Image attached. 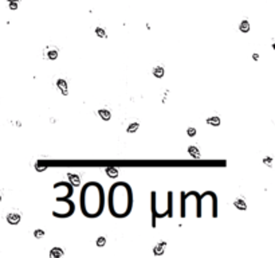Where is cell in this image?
Instances as JSON below:
<instances>
[{
  "instance_id": "7a4b0ae2",
  "label": "cell",
  "mask_w": 275,
  "mask_h": 258,
  "mask_svg": "<svg viewBox=\"0 0 275 258\" xmlns=\"http://www.w3.org/2000/svg\"><path fill=\"white\" fill-rule=\"evenodd\" d=\"M115 191V194L120 196L117 199L115 196L110 195V210L111 214L115 216H126V214L132 209V192H130L129 185L125 183H118L111 187Z\"/></svg>"
},
{
  "instance_id": "44dd1931",
  "label": "cell",
  "mask_w": 275,
  "mask_h": 258,
  "mask_svg": "<svg viewBox=\"0 0 275 258\" xmlns=\"http://www.w3.org/2000/svg\"><path fill=\"white\" fill-rule=\"evenodd\" d=\"M35 169L39 171V172H43V171L47 169V165H39V164H37V165H35Z\"/></svg>"
},
{
  "instance_id": "d6986e66",
  "label": "cell",
  "mask_w": 275,
  "mask_h": 258,
  "mask_svg": "<svg viewBox=\"0 0 275 258\" xmlns=\"http://www.w3.org/2000/svg\"><path fill=\"white\" fill-rule=\"evenodd\" d=\"M34 237L38 238V239H39V238H43V237H44V231H43V230H40V229H39V230H35V231H34Z\"/></svg>"
},
{
  "instance_id": "603a6c76",
  "label": "cell",
  "mask_w": 275,
  "mask_h": 258,
  "mask_svg": "<svg viewBox=\"0 0 275 258\" xmlns=\"http://www.w3.org/2000/svg\"><path fill=\"white\" fill-rule=\"evenodd\" d=\"M271 161H273L271 157H264V159H263V163H266V164H267L268 167H271V165H273V163H271Z\"/></svg>"
},
{
  "instance_id": "30bf717a",
  "label": "cell",
  "mask_w": 275,
  "mask_h": 258,
  "mask_svg": "<svg viewBox=\"0 0 275 258\" xmlns=\"http://www.w3.org/2000/svg\"><path fill=\"white\" fill-rule=\"evenodd\" d=\"M166 245L165 242H161L160 245L155 246V249H153V253H155V255H161L164 253V246Z\"/></svg>"
},
{
  "instance_id": "2e32d148",
  "label": "cell",
  "mask_w": 275,
  "mask_h": 258,
  "mask_svg": "<svg viewBox=\"0 0 275 258\" xmlns=\"http://www.w3.org/2000/svg\"><path fill=\"white\" fill-rule=\"evenodd\" d=\"M47 58H48V59H51V61L56 59V58H58V50H56V48L48 50V53H47Z\"/></svg>"
},
{
  "instance_id": "ba28073f",
  "label": "cell",
  "mask_w": 275,
  "mask_h": 258,
  "mask_svg": "<svg viewBox=\"0 0 275 258\" xmlns=\"http://www.w3.org/2000/svg\"><path fill=\"white\" fill-rule=\"evenodd\" d=\"M233 205H235L236 209L240 210V211H246L247 210V205H246V202L243 200V199H236V200L233 202Z\"/></svg>"
},
{
  "instance_id": "8992f818",
  "label": "cell",
  "mask_w": 275,
  "mask_h": 258,
  "mask_svg": "<svg viewBox=\"0 0 275 258\" xmlns=\"http://www.w3.org/2000/svg\"><path fill=\"white\" fill-rule=\"evenodd\" d=\"M67 178H69L70 183L73 184V185H79V184H81V178H79L78 175H75V174H67Z\"/></svg>"
},
{
  "instance_id": "7402d4cb",
  "label": "cell",
  "mask_w": 275,
  "mask_h": 258,
  "mask_svg": "<svg viewBox=\"0 0 275 258\" xmlns=\"http://www.w3.org/2000/svg\"><path fill=\"white\" fill-rule=\"evenodd\" d=\"M10 10L12 11L17 10V2H10Z\"/></svg>"
},
{
  "instance_id": "9a60e30c",
  "label": "cell",
  "mask_w": 275,
  "mask_h": 258,
  "mask_svg": "<svg viewBox=\"0 0 275 258\" xmlns=\"http://www.w3.org/2000/svg\"><path fill=\"white\" fill-rule=\"evenodd\" d=\"M61 255H63V250L61 247H54L50 251V257H61Z\"/></svg>"
},
{
  "instance_id": "ac0fdd59",
  "label": "cell",
  "mask_w": 275,
  "mask_h": 258,
  "mask_svg": "<svg viewBox=\"0 0 275 258\" xmlns=\"http://www.w3.org/2000/svg\"><path fill=\"white\" fill-rule=\"evenodd\" d=\"M106 245V239H105V237H100L97 239V246L98 247H103Z\"/></svg>"
},
{
  "instance_id": "7c38bea8",
  "label": "cell",
  "mask_w": 275,
  "mask_h": 258,
  "mask_svg": "<svg viewBox=\"0 0 275 258\" xmlns=\"http://www.w3.org/2000/svg\"><path fill=\"white\" fill-rule=\"evenodd\" d=\"M239 30H240L242 33H244V34L248 33V31H250V23L247 20H243L242 23L239 24Z\"/></svg>"
},
{
  "instance_id": "9c48e42d",
  "label": "cell",
  "mask_w": 275,
  "mask_h": 258,
  "mask_svg": "<svg viewBox=\"0 0 275 258\" xmlns=\"http://www.w3.org/2000/svg\"><path fill=\"white\" fill-rule=\"evenodd\" d=\"M98 114H100L101 119L105 120V121H109L111 119V113L109 110H106V109H100L98 110Z\"/></svg>"
},
{
  "instance_id": "5b68a950",
  "label": "cell",
  "mask_w": 275,
  "mask_h": 258,
  "mask_svg": "<svg viewBox=\"0 0 275 258\" xmlns=\"http://www.w3.org/2000/svg\"><path fill=\"white\" fill-rule=\"evenodd\" d=\"M188 152H189V155H191L192 157H195V159H199V157L201 156L200 149L197 148L196 145H191V147H188Z\"/></svg>"
},
{
  "instance_id": "5bb4252c",
  "label": "cell",
  "mask_w": 275,
  "mask_h": 258,
  "mask_svg": "<svg viewBox=\"0 0 275 258\" xmlns=\"http://www.w3.org/2000/svg\"><path fill=\"white\" fill-rule=\"evenodd\" d=\"M138 128H140V124H138V123H133V124H130V125L128 126L126 132H128V133H136L137 130H138Z\"/></svg>"
},
{
  "instance_id": "e0dca14e",
  "label": "cell",
  "mask_w": 275,
  "mask_h": 258,
  "mask_svg": "<svg viewBox=\"0 0 275 258\" xmlns=\"http://www.w3.org/2000/svg\"><path fill=\"white\" fill-rule=\"evenodd\" d=\"M96 33L100 38H106V31H105V28H102V27H97Z\"/></svg>"
},
{
  "instance_id": "3957f363",
  "label": "cell",
  "mask_w": 275,
  "mask_h": 258,
  "mask_svg": "<svg viewBox=\"0 0 275 258\" xmlns=\"http://www.w3.org/2000/svg\"><path fill=\"white\" fill-rule=\"evenodd\" d=\"M7 222L10 225L15 226V225H17L20 222V215L17 214V212H11V214L7 215Z\"/></svg>"
},
{
  "instance_id": "d4e9b609",
  "label": "cell",
  "mask_w": 275,
  "mask_h": 258,
  "mask_svg": "<svg viewBox=\"0 0 275 258\" xmlns=\"http://www.w3.org/2000/svg\"><path fill=\"white\" fill-rule=\"evenodd\" d=\"M8 2H19V0H8Z\"/></svg>"
},
{
  "instance_id": "4fadbf2b",
  "label": "cell",
  "mask_w": 275,
  "mask_h": 258,
  "mask_svg": "<svg viewBox=\"0 0 275 258\" xmlns=\"http://www.w3.org/2000/svg\"><path fill=\"white\" fill-rule=\"evenodd\" d=\"M106 174H107V176H109V178L114 179V178H117V176H118V171H117L115 168H111V167H109V168H106Z\"/></svg>"
},
{
  "instance_id": "277c9868",
  "label": "cell",
  "mask_w": 275,
  "mask_h": 258,
  "mask_svg": "<svg viewBox=\"0 0 275 258\" xmlns=\"http://www.w3.org/2000/svg\"><path fill=\"white\" fill-rule=\"evenodd\" d=\"M56 86H58V89L62 92V94L63 96H67L69 94V89H67V82L65 79H58L56 81Z\"/></svg>"
},
{
  "instance_id": "8fae6325",
  "label": "cell",
  "mask_w": 275,
  "mask_h": 258,
  "mask_svg": "<svg viewBox=\"0 0 275 258\" xmlns=\"http://www.w3.org/2000/svg\"><path fill=\"white\" fill-rule=\"evenodd\" d=\"M207 124L214 125V126H219V125H220V119H219L218 116L209 117V119H207Z\"/></svg>"
},
{
  "instance_id": "484cf974",
  "label": "cell",
  "mask_w": 275,
  "mask_h": 258,
  "mask_svg": "<svg viewBox=\"0 0 275 258\" xmlns=\"http://www.w3.org/2000/svg\"><path fill=\"white\" fill-rule=\"evenodd\" d=\"M0 200H2V195H0Z\"/></svg>"
},
{
  "instance_id": "6da1fadb",
  "label": "cell",
  "mask_w": 275,
  "mask_h": 258,
  "mask_svg": "<svg viewBox=\"0 0 275 258\" xmlns=\"http://www.w3.org/2000/svg\"><path fill=\"white\" fill-rule=\"evenodd\" d=\"M81 203H82V211L86 216H98L102 211L103 203V192L100 184L89 183L83 187L82 195H81Z\"/></svg>"
},
{
  "instance_id": "cb8c5ba5",
  "label": "cell",
  "mask_w": 275,
  "mask_h": 258,
  "mask_svg": "<svg viewBox=\"0 0 275 258\" xmlns=\"http://www.w3.org/2000/svg\"><path fill=\"white\" fill-rule=\"evenodd\" d=\"M252 59L258 61V59H259V55H258V54H252Z\"/></svg>"
},
{
  "instance_id": "52a82bcc",
  "label": "cell",
  "mask_w": 275,
  "mask_h": 258,
  "mask_svg": "<svg viewBox=\"0 0 275 258\" xmlns=\"http://www.w3.org/2000/svg\"><path fill=\"white\" fill-rule=\"evenodd\" d=\"M164 74H165V70L163 66H157L153 69V75H155L156 78H163Z\"/></svg>"
},
{
  "instance_id": "ffe728a7",
  "label": "cell",
  "mask_w": 275,
  "mask_h": 258,
  "mask_svg": "<svg viewBox=\"0 0 275 258\" xmlns=\"http://www.w3.org/2000/svg\"><path fill=\"white\" fill-rule=\"evenodd\" d=\"M187 134H188V136H191V137L196 136V129H195V128H192V126H191V128H188V129H187Z\"/></svg>"
}]
</instances>
